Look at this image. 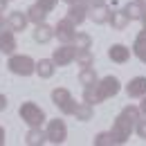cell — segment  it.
<instances>
[{"label":"cell","instance_id":"cell-32","mask_svg":"<svg viewBox=\"0 0 146 146\" xmlns=\"http://www.w3.org/2000/svg\"><path fill=\"white\" fill-rule=\"evenodd\" d=\"M139 110H142V115L146 117V94L142 97V104H139Z\"/></svg>","mask_w":146,"mask_h":146},{"label":"cell","instance_id":"cell-24","mask_svg":"<svg viewBox=\"0 0 146 146\" xmlns=\"http://www.w3.org/2000/svg\"><path fill=\"white\" fill-rule=\"evenodd\" d=\"M74 61L79 63V68H92L94 56H92L90 47H88V50H76V58H74Z\"/></svg>","mask_w":146,"mask_h":146},{"label":"cell","instance_id":"cell-1","mask_svg":"<svg viewBox=\"0 0 146 146\" xmlns=\"http://www.w3.org/2000/svg\"><path fill=\"white\" fill-rule=\"evenodd\" d=\"M139 117H142L139 106H126L117 115V119L112 121V128H110V133L115 137V144H126L130 133H133V128H135V124L139 121Z\"/></svg>","mask_w":146,"mask_h":146},{"label":"cell","instance_id":"cell-10","mask_svg":"<svg viewBox=\"0 0 146 146\" xmlns=\"http://www.w3.org/2000/svg\"><path fill=\"white\" fill-rule=\"evenodd\" d=\"M16 47H18V43H16V36H14V29H2L0 32V52L2 54H14L16 52Z\"/></svg>","mask_w":146,"mask_h":146},{"label":"cell","instance_id":"cell-13","mask_svg":"<svg viewBox=\"0 0 146 146\" xmlns=\"http://www.w3.org/2000/svg\"><path fill=\"white\" fill-rule=\"evenodd\" d=\"M108 56H110L112 63H126L128 58H130V50H128L126 45H121V43H115V45L108 47Z\"/></svg>","mask_w":146,"mask_h":146},{"label":"cell","instance_id":"cell-28","mask_svg":"<svg viewBox=\"0 0 146 146\" xmlns=\"http://www.w3.org/2000/svg\"><path fill=\"white\" fill-rule=\"evenodd\" d=\"M56 2H58V0H36V5H38V7H43L47 14H50V11H54Z\"/></svg>","mask_w":146,"mask_h":146},{"label":"cell","instance_id":"cell-37","mask_svg":"<svg viewBox=\"0 0 146 146\" xmlns=\"http://www.w3.org/2000/svg\"><path fill=\"white\" fill-rule=\"evenodd\" d=\"M139 2H142V5H144V9H146V0H139Z\"/></svg>","mask_w":146,"mask_h":146},{"label":"cell","instance_id":"cell-31","mask_svg":"<svg viewBox=\"0 0 146 146\" xmlns=\"http://www.w3.org/2000/svg\"><path fill=\"white\" fill-rule=\"evenodd\" d=\"M86 2L90 5V9H92V7H97V5H104L106 0H86Z\"/></svg>","mask_w":146,"mask_h":146},{"label":"cell","instance_id":"cell-20","mask_svg":"<svg viewBox=\"0 0 146 146\" xmlns=\"http://www.w3.org/2000/svg\"><path fill=\"white\" fill-rule=\"evenodd\" d=\"M124 11L128 14V18H130V20H142V16L146 14L144 5H142L139 0H135V2H128L126 7H124Z\"/></svg>","mask_w":146,"mask_h":146},{"label":"cell","instance_id":"cell-4","mask_svg":"<svg viewBox=\"0 0 146 146\" xmlns=\"http://www.w3.org/2000/svg\"><path fill=\"white\" fill-rule=\"evenodd\" d=\"M52 101H54V106L63 115H74V108H76V101H74V97L70 94V90H65V88H54L52 90Z\"/></svg>","mask_w":146,"mask_h":146},{"label":"cell","instance_id":"cell-21","mask_svg":"<svg viewBox=\"0 0 146 146\" xmlns=\"http://www.w3.org/2000/svg\"><path fill=\"white\" fill-rule=\"evenodd\" d=\"M25 142L29 146H40L47 142V133H43L40 128H29V133H27V137H25Z\"/></svg>","mask_w":146,"mask_h":146},{"label":"cell","instance_id":"cell-2","mask_svg":"<svg viewBox=\"0 0 146 146\" xmlns=\"http://www.w3.org/2000/svg\"><path fill=\"white\" fill-rule=\"evenodd\" d=\"M18 115H20V119H23L29 128H40L43 124H45V110L40 108V106H36L34 101L20 104Z\"/></svg>","mask_w":146,"mask_h":146},{"label":"cell","instance_id":"cell-18","mask_svg":"<svg viewBox=\"0 0 146 146\" xmlns=\"http://www.w3.org/2000/svg\"><path fill=\"white\" fill-rule=\"evenodd\" d=\"M92 115H94L92 104H88V101H83V104H76V108H74V117H76V121H90Z\"/></svg>","mask_w":146,"mask_h":146},{"label":"cell","instance_id":"cell-35","mask_svg":"<svg viewBox=\"0 0 146 146\" xmlns=\"http://www.w3.org/2000/svg\"><path fill=\"white\" fill-rule=\"evenodd\" d=\"M5 25H7V20L2 18V14H0V32H2V29H5Z\"/></svg>","mask_w":146,"mask_h":146},{"label":"cell","instance_id":"cell-8","mask_svg":"<svg viewBox=\"0 0 146 146\" xmlns=\"http://www.w3.org/2000/svg\"><path fill=\"white\" fill-rule=\"evenodd\" d=\"M97 90H99V94H101V99L106 101V99H110V97H115L117 92L121 90V83H119V79L117 76H104V79H99V83H97Z\"/></svg>","mask_w":146,"mask_h":146},{"label":"cell","instance_id":"cell-16","mask_svg":"<svg viewBox=\"0 0 146 146\" xmlns=\"http://www.w3.org/2000/svg\"><path fill=\"white\" fill-rule=\"evenodd\" d=\"M54 70H56V63L52 58H40V61H36V74L40 79H52Z\"/></svg>","mask_w":146,"mask_h":146},{"label":"cell","instance_id":"cell-34","mask_svg":"<svg viewBox=\"0 0 146 146\" xmlns=\"http://www.w3.org/2000/svg\"><path fill=\"white\" fill-rule=\"evenodd\" d=\"M2 144H5V128L0 126V146H2Z\"/></svg>","mask_w":146,"mask_h":146},{"label":"cell","instance_id":"cell-29","mask_svg":"<svg viewBox=\"0 0 146 146\" xmlns=\"http://www.w3.org/2000/svg\"><path fill=\"white\" fill-rule=\"evenodd\" d=\"M135 130H137V135H139L142 139H146V117H144V119L139 117V121L135 124Z\"/></svg>","mask_w":146,"mask_h":146},{"label":"cell","instance_id":"cell-6","mask_svg":"<svg viewBox=\"0 0 146 146\" xmlns=\"http://www.w3.org/2000/svg\"><path fill=\"white\" fill-rule=\"evenodd\" d=\"M54 34H56V38H58L61 43H74V36H76V25L65 16V18H61L58 23H56Z\"/></svg>","mask_w":146,"mask_h":146},{"label":"cell","instance_id":"cell-26","mask_svg":"<svg viewBox=\"0 0 146 146\" xmlns=\"http://www.w3.org/2000/svg\"><path fill=\"white\" fill-rule=\"evenodd\" d=\"M74 45H76V50H88V47L92 45V38L88 36V34H83V32H76Z\"/></svg>","mask_w":146,"mask_h":146},{"label":"cell","instance_id":"cell-27","mask_svg":"<svg viewBox=\"0 0 146 146\" xmlns=\"http://www.w3.org/2000/svg\"><path fill=\"white\" fill-rule=\"evenodd\" d=\"M115 144V137H112V133H99L97 137H94V146H112Z\"/></svg>","mask_w":146,"mask_h":146},{"label":"cell","instance_id":"cell-12","mask_svg":"<svg viewBox=\"0 0 146 146\" xmlns=\"http://www.w3.org/2000/svg\"><path fill=\"white\" fill-rule=\"evenodd\" d=\"M126 92L130 99H142L146 94V76H135V79H130L126 86Z\"/></svg>","mask_w":146,"mask_h":146},{"label":"cell","instance_id":"cell-23","mask_svg":"<svg viewBox=\"0 0 146 146\" xmlns=\"http://www.w3.org/2000/svg\"><path fill=\"white\" fill-rule=\"evenodd\" d=\"M27 16H29V23L38 25V23H45V18H47V11H45L43 7H38V5H32V7L27 9Z\"/></svg>","mask_w":146,"mask_h":146},{"label":"cell","instance_id":"cell-5","mask_svg":"<svg viewBox=\"0 0 146 146\" xmlns=\"http://www.w3.org/2000/svg\"><path fill=\"white\" fill-rule=\"evenodd\" d=\"M47 142H52V144H63L65 139H68V126H65V121L63 119H50L47 121Z\"/></svg>","mask_w":146,"mask_h":146},{"label":"cell","instance_id":"cell-36","mask_svg":"<svg viewBox=\"0 0 146 146\" xmlns=\"http://www.w3.org/2000/svg\"><path fill=\"white\" fill-rule=\"evenodd\" d=\"M65 2H68V5H74V2H79V0H65Z\"/></svg>","mask_w":146,"mask_h":146},{"label":"cell","instance_id":"cell-11","mask_svg":"<svg viewBox=\"0 0 146 146\" xmlns=\"http://www.w3.org/2000/svg\"><path fill=\"white\" fill-rule=\"evenodd\" d=\"M27 23H29L27 11H11V14L7 16V27L14 29V32H25Z\"/></svg>","mask_w":146,"mask_h":146},{"label":"cell","instance_id":"cell-15","mask_svg":"<svg viewBox=\"0 0 146 146\" xmlns=\"http://www.w3.org/2000/svg\"><path fill=\"white\" fill-rule=\"evenodd\" d=\"M110 16H112V9L106 7V5H97V7H92L90 9V18L97 23V25H106L110 23Z\"/></svg>","mask_w":146,"mask_h":146},{"label":"cell","instance_id":"cell-19","mask_svg":"<svg viewBox=\"0 0 146 146\" xmlns=\"http://www.w3.org/2000/svg\"><path fill=\"white\" fill-rule=\"evenodd\" d=\"M128 23H130V18H128V14L124 11V9H119V11H112V16H110V25H112V29L121 32V29H126Z\"/></svg>","mask_w":146,"mask_h":146},{"label":"cell","instance_id":"cell-17","mask_svg":"<svg viewBox=\"0 0 146 146\" xmlns=\"http://www.w3.org/2000/svg\"><path fill=\"white\" fill-rule=\"evenodd\" d=\"M133 54L137 56L142 63H146V27L137 34L135 43H133Z\"/></svg>","mask_w":146,"mask_h":146},{"label":"cell","instance_id":"cell-7","mask_svg":"<svg viewBox=\"0 0 146 146\" xmlns=\"http://www.w3.org/2000/svg\"><path fill=\"white\" fill-rule=\"evenodd\" d=\"M76 58V45L74 43H63L61 47H56L52 52V61L56 65H70Z\"/></svg>","mask_w":146,"mask_h":146},{"label":"cell","instance_id":"cell-9","mask_svg":"<svg viewBox=\"0 0 146 146\" xmlns=\"http://www.w3.org/2000/svg\"><path fill=\"white\" fill-rule=\"evenodd\" d=\"M88 14H90V5L86 0L74 2V5H70V9H68V18L72 20L74 25H81L83 20L88 18Z\"/></svg>","mask_w":146,"mask_h":146},{"label":"cell","instance_id":"cell-3","mask_svg":"<svg viewBox=\"0 0 146 146\" xmlns=\"http://www.w3.org/2000/svg\"><path fill=\"white\" fill-rule=\"evenodd\" d=\"M7 68L18 76H32L36 72V61L27 54H11L7 61Z\"/></svg>","mask_w":146,"mask_h":146},{"label":"cell","instance_id":"cell-33","mask_svg":"<svg viewBox=\"0 0 146 146\" xmlns=\"http://www.w3.org/2000/svg\"><path fill=\"white\" fill-rule=\"evenodd\" d=\"M7 2H9V0H0V14H5V9H7Z\"/></svg>","mask_w":146,"mask_h":146},{"label":"cell","instance_id":"cell-14","mask_svg":"<svg viewBox=\"0 0 146 146\" xmlns=\"http://www.w3.org/2000/svg\"><path fill=\"white\" fill-rule=\"evenodd\" d=\"M54 27H50L47 23H38L36 29H34V40L40 43V45H45V43H50L52 38H54Z\"/></svg>","mask_w":146,"mask_h":146},{"label":"cell","instance_id":"cell-25","mask_svg":"<svg viewBox=\"0 0 146 146\" xmlns=\"http://www.w3.org/2000/svg\"><path fill=\"white\" fill-rule=\"evenodd\" d=\"M83 101H88V104H92V106H97V104L104 101L101 94H99V90H97V86H88V88H86V92H83Z\"/></svg>","mask_w":146,"mask_h":146},{"label":"cell","instance_id":"cell-30","mask_svg":"<svg viewBox=\"0 0 146 146\" xmlns=\"http://www.w3.org/2000/svg\"><path fill=\"white\" fill-rule=\"evenodd\" d=\"M5 110H7V97L0 94V112H5Z\"/></svg>","mask_w":146,"mask_h":146},{"label":"cell","instance_id":"cell-22","mask_svg":"<svg viewBox=\"0 0 146 146\" xmlns=\"http://www.w3.org/2000/svg\"><path fill=\"white\" fill-rule=\"evenodd\" d=\"M79 81H81V86H97L99 83V76L94 72V68H81V72H79Z\"/></svg>","mask_w":146,"mask_h":146}]
</instances>
